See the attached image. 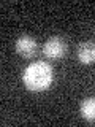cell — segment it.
I'll return each mask as SVG.
<instances>
[{"mask_svg": "<svg viewBox=\"0 0 95 127\" xmlns=\"http://www.w3.org/2000/svg\"><path fill=\"white\" fill-rule=\"evenodd\" d=\"M22 81L25 84V87L32 92L46 91L52 83V67L43 61H37L30 64L24 70Z\"/></svg>", "mask_w": 95, "mask_h": 127, "instance_id": "cell-1", "label": "cell"}, {"mask_svg": "<svg viewBox=\"0 0 95 127\" xmlns=\"http://www.w3.org/2000/svg\"><path fill=\"white\" fill-rule=\"evenodd\" d=\"M43 53L48 59H60L67 53V43L62 37H51L43 46Z\"/></svg>", "mask_w": 95, "mask_h": 127, "instance_id": "cell-2", "label": "cell"}, {"mask_svg": "<svg viewBox=\"0 0 95 127\" xmlns=\"http://www.w3.org/2000/svg\"><path fill=\"white\" fill-rule=\"evenodd\" d=\"M16 53L24 59L33 57L37 53V40L30 35H21L16 40Z\"/></svg>", "mask_w": 95, "mask_h": 127, "instance_id": "cell-3", "label": "cell"}, {"mask_svg": "<svg viewBox=\"0 0 95 127\" xmlns=\"http://www.w3.org/2000/svg\"><path fill=\"white\" fill-rule=\"evenodd\" d=\"M78 61L84 65L95 62V43L94 41H82L76 49Z\"/></svg>", "mask_w": 95, "mask_h": 127, "instance_id": "cell-4", "label": "cell"}, {"mask_svg": "<svg viewBox=\"0 0 95 127\" xmlns=\"http://www.w3.org/2000/svg\"><path fill=\"white\" fill-rule=\"evenodd\" d=\"M81 116L87 122H95V97H87L81 102Z\"/></svg>", "mask_w": 95, "mask_h": 127, "instance_id": "cell-5", "label": "cell"}]
</instances>
